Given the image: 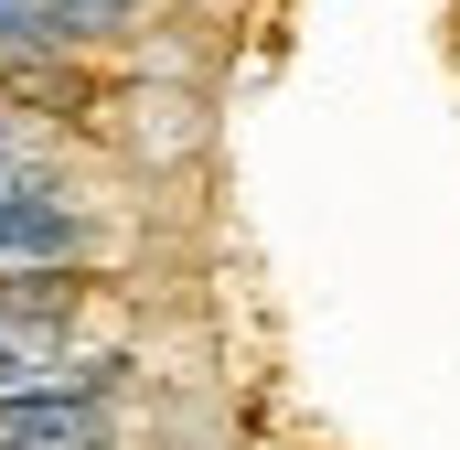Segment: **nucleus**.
Masks as SVG:
<instances>
[{"label":"nucleus","mask_w":460,"mask_h":450,"mask_svg":"<svg viewBox=\"0 0 460 450\" xmlns=\"http://www.w3.org/2000/svg\"><path fill=\"white\" fill-rule=\"evenodd\" d=\"M0 194H65V161H54V150H32L11 118H0Z\"/></svg>","instance_id":"nucleus-5"},{"label":"nucleus","mask_w":460,"mask_h":450,"mask_svg":"<svg viewBox=\"0 0 460 450\" xmlns=\"http://www.w3.org/2000/svg\"><path fill=\"white\" fill-rule=\"evenodd\" d=\"M75 364V301H0V397L54 386Z\"/></svg>","instance_id":"nucleus-3"},{"label":"nucleus","mask_w":460,"mask_h":450,"mask_svg":"<svg viewBox=\"0 0 460 450\" xmlns=\"http://www.w3.org/2000/svg\"><path fill=\"white\" fill-rule=\"evenodd\" d=\"M97 257V215L75 194H0V268H75Z\"/></svg>","instance_id":"nucleus-2"},{"label":"nucleus","mask_w":460,"mask_h":450,"mask_svg":"<svg viewBox=\"0 0 460 450\" xmlns=\"http://www.w3.org/2000/svg\"><path fill=\"white\" fill-rule=\"evenodd\" d=\"M128 22V0H0V54H86Z\"/></svg>","instance_id":"nucleus-4"},{"label":"nucleus","mask_w":460,"mask_h":450,"mask_svg":"<svg viewBox=\"0 0 460 450\" xmlns=\"http://www.w3.org/2000/svg\"><path fill=\"white\" fill-rule=\"evenodd\" d=\"M118 354H75L54 386H11L0 397V450H108V408H118Z\"/></svg>","instance_id":"nucleus-1"}]
</instances>
